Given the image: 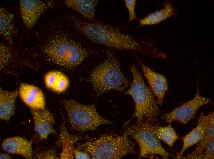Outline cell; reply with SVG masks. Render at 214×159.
I'll return each mask as SVG.
<instances>
[{"instance_id": "obj_28", "label": "cell", "mask_w": 214, "mask_h": 159, "mask_svg": "<svg viewBox=\"0 0 214 159\" xmlns=\"http://www.w3.org/2000/svg\"><path fill=\"white\" fill-rule=\"evenodd\" d=\"M74 157L76 159H90L91 158L90 155L87 152L77 149L74 152Z\"/></svg>"}, {"instance_id": "obj_1", "label": "cell", "mask_w": 214, "mask_h": 159, "mask_svg": "<svg viewBox=\"0 0 214 159\" xmlns=\"http://www.w3.org/2000/svg\"><path fill=\"white\" fill-rule=\"evenodd\" d=\"M71 19L75 28L95 43L152 57L156 54V46L149 41L135 38L110 25L99 22L86 21L74 17Z\"/></svg>"}, {"instance_id": "obj_17", "label": "cell", "mask_w": 214, "mask_h": 159, "mask_svg": "<svg viewBox=\"0 0 214 159\" xmlns=\"http://www.w3.org/2000/svg\"><path fill=\"white\" fill-rule=\"evenodd\" d=\"M172 2L171 1H167L164 4L163 9L155 11L145 17L139 19L140 25L144 26L155 24L169 17L175 16L177 11L174 8Z\"/></svg>"}, {"instance_id": "obj_16", "label": "cell", "mask_w": 214, "mask_h": 159, "mask_svg": "<svg viewBox=\"0 0 214 159\" xmlns=\"http://www.w3.org/2000/svg\"><path fill=\"white\" fill-rule=\"evenodd\" d=\"M19 94L18 90L9 91L0 89V117L8 121L15 109V102Z\"/></svg>"}, {"instance_id": "obj_9", "label": "cell", "mask_w": 214, "mask_h": 159, "mask_svg": "<svg viewBox=\"0 0 214 159\" xmlns=\"http://www.w3.org/2000/svg\"><path fill=\"white\" fill-rule=\"evenodd\" d=\"M142 70L159 105H162L165 95L168 89L167 79L163 75L157 73L145 65L138 57H135Z\"/></svg>"}, {"instance_id": "obj_18", "label": "cell", "mask_w": 214, "mask_h": 159, "mask_svg": "<svg viewBox=\"0 0 214 159\" xmlns=\"http://www.w3.org/2000/svg\"><path fill=\"white\" fill-rule=\"evenodd\" d=\"M98 3L97 0H66L65 3L68 7L80 14L89 21L95 18V7Z\"/></svg>"}, {"instance_id": "obj_26", "label": "cell", "mask_w": 214, "mask_h": 159, "mask_svg": "<svg viewBox=\"0 0 214 159\" xmlns=\"http://www.w3.org/2000/svg\"><path fill=\"white\" fill-rule=\"evenodd\" d=\"M125 2L129 13V21L137 20V18L135 14L136 1L135 0H125Z\"/></svg>"}, {"instance_id": "obj_8", "label": "cell", "mask_w": 214, "mask_h": 159, "mask_svg": "<svg viewBox=\"0 0 214 159\" xmlns=\"http://www.w3.org/2000/svg\"><path fill=\"white\" fill-rule=\"evenodd\" d=\"M212 100L202 96L197 89L194 97L191 100L175 108L172 111L161 116L166 122L177 121L183 124H186L194 117L197 110L201 107L212 104Z\"/></svg>"}, {"instance_id": "obj_22", "label": "cell", "mask_w": 214, "mask_h": 159, "mask_svg": "<svg viewBox=\"0 0 214 159\" xmlns=\"http://www.w3.org/2000/svg\"><path fill=\"white\" fill-rule=\"evenodd\" d=\"M62 73L57 71H52L47 73L44 77V81L46 86L53 91L59 82Z\"/></svg>"}, {"instance_id": "obj_29", "label": "cell", "mask_w": 214, "mask_h": 159, "mask_svg": "<svg viewBox=\"0 0 214 159\" xmlns=\"http://www.w3.org/2000/svg\"><path fill=\"white\" fill-rule=\"evenodd\" d=\"M0 159H11V157L7 153H0Z\"/></svg>"}, {"instance_id": "obj_27", "label": "cell", "mask_w": 214, "mask_h": 159, "mask_svg": "<svg viewBox=\"0 0 214 159\" xmlns=\"http://www.w3.org/2000/svg\"><path fill=\"white\" fill-rule=\"evenodd\" d=\"M33 158L35 159H58L59 158L53 150H48L35 155Z\"/></svg>"}, {"instance_id": "obj_4", "label": "cell", "mask_w": 214, "mask_h": 159, "mask_svg": "<svg viewBox=\"0 0 214 159\" xmlns=\"http://www.w3.org/2000/svg\"><path fill=\"white\" fill-rule=\"evenodd\" d=\"M90 80L97 97L111 90L125 91L131 83L122 72L118 60L110 50L107 51L105 60L94 68Z\"/></svg>"}, {"instance_id": "obj_3", "label": "cell", "mask_w": 214, "mask_h": 159, "mask_svg": "<svg viewBox=\"0 0 214 159\" xmlns=\"http://www.w3.org/2000/svg\"><path fill=\"white\" fill-rule=\"evenodd\" d=\"M125 131L121 135L105 134L95 141L78 144L77 149L88 153L93 159H117L136 152L135 143Z\"/></svg>"}, {"instance_id": "obj_24", "label": "cell", "mask_w": 214, "mask_h": 159, "mask_svg": "<svg viewBox=\"0 0 214 159\" xmlns=\"http://www.w3.org/2000/svg\"><path fill=\"white\" fill-rule=\"evenodd\" d=\"M214 159V137L209 141L205 150L197 159Z\"/></svg>"}, {"instance_id": "obj_20", "label": "cell", "mask_w": 214, "mask_h": 159, "mask_svg": "<svg viewBox=\"0 0 214 159\" xmlns=\"http://www.w3.org/2000/svg\"><path fill=\"white\" fill-rule=\"evenodd\" d=\"M209 116L206 128L201 140L194 150L186 156L182 157L184 159H197L203 152L210 139L214 137V113L209 114Z\"/></svg>"}, {"instance_id": "obj_10", "label": "cell", "mask_w": 214, "mask_h": 159, "mask_svg": "<svg viewBox=\"0 0 214 159\" xmlns=\"http://www.w3.org/2000/svg\"><path fill=\"white\" fill-rule=\"evenodd\" d=\"M30 109L35 131L41 139H46L50 134H56L53 126L55 123L54 118L49 111L45 108L42 110Z\"/></svg>"}, {"instance_id": "obj_7", "label": "cell", "mask_w": 214, "mask_h": 159, "mask_svg": "<svg viewBox=\"0 0 214 159\" xmlns=\"http://www.w3.org/2000/svg\"><path fill=\"white\" fill-rule=\"evenodd\" d=\"M125 131L138 143L140 149L139 158L158 155L168 159L169 156H172L162 146L160 140L150 129L147 121L136 122Z\"/></svg>"}, {"instance_id": "obj_15", "label": "cell", "mask_w": 214, "mask_h": 159, "mask_svg": "<svg viewBox=\"0 0 214 159\" xmlns=\"http://www.w3.org/2000/svg\"><path fill=\"white\" fill-rule=\"evenodd\" d=\"M209 114L205 115L201 113L196 127L182 138L183 146L181 150L175 159H181L185 151L188 148L199 142L204 135L208 120Z\"/></svg>"}, {"instance_id": "obj_21", "label": "cell", "mask_w": 214, "mask_h": 159, "mask_svg": "<svg viewBox=\"0 0 214 159\" xmlns=\"http://www.w3.org/2000/svg\"><path fill=\"white\" fill-rule=\"evenodd\" d=\"M14 15L5 8H0V32L1 35L8 43L11 44L14 35Z\"/></svg>"}, {"instance_id": "obj_23", "label": "cell", "mask_w": 214, "mask_h": 159, "mask_svg": "<svg viewBox=\"0 0 214 159\" xmlns=\"http://www.w3.org/2000/svg\"><path fill=\"white\" fill-rule=\"evenodd\" d=\"M0 49V68H2L8 63L11 57V51L8 46L1 44Z\"/></svg>"}, {"instance_id": "obj_12", "label": "cell", "mask_w": 214, "mask_h": 159, "mask_svg": "<svg viewBox=\"0 0 214 159\" xmlns=\"http://www.w3.org/2000/svg\"><path fill=\"white\" fill-rule=\"evenodd\" d=\"M60 128V132L57 143L61 146L62 148L59 157L60 159H74V146L77 142L83 140L92 141L95 139L88 135L83 137L70 134L66 128L64 121L61 124Z\"/></svg>"}, {"instance_id": "obj_11", "label": "cell", "mask_w": 214, "mask_h": 159, "mask_svg": "<svg viewBox=\"0 0 214 159\" xmlns=\"http://www.w3.org/2000/svg\"><path fill=\"white\" fill-rule=\"evenodd\" d=\"M20 4L22 19L28 28L35 25L47 7L44 2L39 0H21Z\"/></svg>"}, {"instance_id": "obj_25", "label": "cell", "mask_w": 214, "mask_h": 159, "mask_svg": "<svg viewBox=\"0 0 214 159\" xmlns=\"http://www.w3.org/2000/svg\"><path fill=\"white\" fill-rule=\"evenodd\" d=\"M69 85V81L68 78L62 73L58 84L53 91L58 93L63 92L67 89Z\"/></svg>"}, {"instance_id": "obj_19", "label": "cell", "mask_w": 214, "mask_h": 159, "mask_svg": "<svg viewBox=\"0 0 214 159\" xmlns=\"http://www.w3.org/2000/svg\"><path fill=\"white\" fill-rule=\"evenodd\" d=\"M148 122L150 129L158 139L170 147H172L179 137L171 125L169 124L167 126H162L159 125L156 122Z\"/></svg>"}, {"instance_id": "obj_5", "label": "cell", "mask_w": 214, "mask_h": 159, "mask_svg": "<svg viewBox=\"0 0 214 159\" xmlns=\"http://www.w3.org/2000/svg\"><path fill=\"white\" fill-rule=\"evenodd\" d=\"M42 50L51 61L68 69L80 64L88 54L85 49L79 43L63 35L53 37L44 46Z\"/></svg>"}, {"instance_id": "obj_2", "label": "cell", "mask_w": 214, "mask_h": 159, "mask_svg": "<svg viewBox=\"0 0 214 159\" xmlns=\"http://www.w3.org/2000/svg\"><path fill=\"white\" fill-rule=\"evenodd\" d=\"M130 71L132 81L129 88L125 91V94L132 97L135 104V109L132 117L124 126L134 118L138 122L144 121L145 119L149 122H156L160 112L155 96L146 85L139 71L133 65L131 66Z\"/></svg>"}, {"instance_id": "obj_13", "label": "cell", "mask_w": 214, "mask_h": 159, "mask_svg": "<svg viewBox=\"0 0 214 159\" xmlns=\"http://www.w3.org/2000/svg\"><path fill=\"white\" fill-rule=\"evenodd\" d=\"M18 91L21 99L30 109L42 110L45 108L44 96L38 87L21 83Z\"/></svg>"}, {"instance_id": "obj_6", "label": "cell", "mask_w": 214, "mask_h": 159, "mask_svg": "<svg viewBox=\"0 0 214 159\" xmlns=\"http://www.w3.org/2000/svg\"><path fill=\"white\" fill-rule=\"evenodd\" d=\"M62 103L67 111L70 125L78 132L93 131L102 125L113 123L99 114L94 104L85 105L72 99H64Z\"/></svg>"}, {"instance_id": "obj_14", "label": "cell", "mask_w": 214, "mask_h": 159, "mask_svg": "<svg viewBox=\"0 0 214 159\" xmlns=\"http://www.w3.org/2000/svg\"><path fill=\"white\" fill-rule=\"evenodd\" d=\"M32 140H28L20 136L7 138L2 142V147L6 153L18 154L26 159L33 158Z\"/></svg>"}]
</instances>
